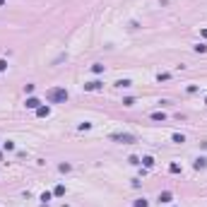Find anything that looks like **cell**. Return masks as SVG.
<instances>
[{
    "mask_svg": "<svg viewBox=\"0 0 207 207\" xmlns=\"http://www.w3.org/2000/svg\"><path fill=\"white\" fill-rule=\"evenodd\" d=\"M46 97H48V101H51V104H65V101H68V92H65L63 87H53V89H48Z\"/></svg>",
    "mask_w": 207,
    "mask_h": 207,
    "instance_id": "obj_1",
    "label": "cell"
},
{
    "mask_svg": "<svg viewBox=\"0 0 207 207\" xmlns=\"http://www.w3.org/2000/svg\"><path fill=\"white\" fill-rule=\"evenodd\" d=\"M111 140H116V142H123V144H133V142H137L135 135H130V133H113Z\"/></svg>",
    "mask_w": 207,
    "mask_h": 207,
    "instance_id": "obj_2",
    "label": "cell"
},
{
    "mask_svg": "<svg viewBox=\"0 0 207 207\" xmlns=\"http://www.w3.org/2000/svg\"><path fill=\"white\" fill-rule=\"evenodd\" d=\"M39 106H41V101H39V99H36V97H29V99H27V108H39Z\"/></svg>",
    "mask_w": 207,
    "mask_h": 207,
    "instance_id": "obj_3",
    "label": "cell"
},
{
    "mask_svg": "<svg viewBox=\"0 0 207 207\" xmlns=\"http://www.w3.org/2000/svg\"><path fill=\"white\" fill-rule=\"evenodd\" d=\"M84 89H87V92H97V89H101V82H87Z\"/></svg>",
    "mask_w": 207,
    "mask_h": 207,
    "instance_id": "obj_4",
    "label": "cell"
},
{
    "mask_svg": "<svg viewBox=\"0 0 207 207\" xmlns=\"http://www.w3.org/2000/svg\"><path fill=\"white\" fill-rule=\"evenodd\" d=\"M48 113H51V108H48V106H39V108H36V116H39V118H46Z\"/></svg>",
    "mask_w": 207,
    "mask_h": 207,
    "instance_id": "obj_5",
    "label": "cell"
},
{
    "mask_svg": "<svg viewBox=\"0 0 207 207\" xmlns=\"http://www.w3.org/2000/svg\"><path fill=\"white\" fill-rule=\"evenodd\" d=\"M152 120H161V123H164V120H166V113H164V111H154V113H152Z\"/></svg>",
    "mask_w": 207,
    "mask_h": 207,
    "instance_id": "obj_6",
    "label": "cell"
},
{
    "mask_svg": "<svg viewBox=\"0 0 207 207\" xmlns=\"http://www.w3.org/2000/svg\"><path fill=\"white\" fill-rule=\"evenodd\" d=\"M205 166H207V159H205V157L195 159V169H198V171H200V169H205Z\"/></svg>",
    "mask_w": 207,
    "mask_h": 207,
    "instance_id": "obj_7",
    "label": "cell"
},
{
    "mask_svg": "<svg viewBox=\"0 0 207 207\" xmlns=\"http://www.w3.org/2000/svg\"><path fill=\"white\" fill-rule=\"evenodd\" d=\"M159 202H171V193H169V190H164V193L159 195Z\"/></svg>",
    "mask_w": 207,
    "mask_h": 207,
    "instance_id": "obj_8",
    "label": "cell"
},
{
    "mask_svg": "<svg viewBox=\"0 0 207 207\" xmlns=\"http://www.w3.org/2000/svg\"><path fill=\"white\" fill-rule=\"evenodd\" d=\"M53 195H58V198H63V195H65V185H56V190H53Z\"/></svg>",
    "mask_w": 207,
    "mask_h": 207,
    "instance_id": "obj_9",
    "label": "cell"
},
{
    "mask_svg": "<svg viewBox=\"0 0 207 207\" xmlns=\"http://www.w3.org/2000/svg\"><path fill=\"white\" fill-rule=\"evenodd\" d=\"M142 164H144L147 169H152V166H154V159H152V157H144V159H142Z\"/></svg>",
    "mask_w": 207,
    "mask_h": 207,
    "instance_id": "obj_10",
    "label": "cell"
},
{
    "mask_svg": "<svg viewBox=\"0 0 207 207\" xmlns=\"http://www.w3.org/2000/svg\"><path fill=\"white\" fill-rule=\"evenodd\" d=\"M92 72H97V75L104 72V65H101V63H94V65H92Z\"/></svg>",
    "mask_w": 207,
    "mask_h": 207,
    "instance_id": "obj_11",
    "label": "cell"
},
{
    "mask_svg": "<svg viewBox=\"0 0 207 207\" xmlns=\"http://www.w3.org/2000/svg\"><path fill=\"white\" fill-rule=\"evenodd\" d=\"M173 142H178V144H181V142H185V137H183L181 133H173Z\"/></svg>",
    "mask_w": 207,
    "mask_h": 207,
    "instance_id": "obj_12",
    "label": "cell"
},
{
    "mask_svg": "<svg viewBox=\"0 0 207 207\" xmlns=\"http://www.w3.org/2000/svg\"><path fill=\"white\" fill-rule=\"evenodd\" d=\"M116 84H118V87H130V84H133V82H130V80H118V82H116Z\"/></svg>",
    "mask_w": 207,
    "mask_h": 207,
    "instance_id": "obj_13",
    "label": "cell"
},
{
    "mask_svg": "<svg viewBox=\"0 0 207 207\" xmlns=\"http://www.w3.org/2000/svg\"><path fill=\"white\" fill-rule=\"evenodd\" d=\"M133 104H135L133 97H125V99H123V106H133Z\"/></svg>",
    "mask_w": 207,
    "mask_h": 207,
    "instance_id": "obj_14",
    "label": "cell"
},
{
    "mask_svg": "<svg viewBox=\"0 0 207 207\" xmlns=\"http://www.w3.org/2000/svg\"><path fill=\"white\" fill-rule=\"evenodd\" d=\"M169 171H171V173H181V166H178V164H171V166H169Z\"/></svg>",
    "mask_w": 207,
    "mask_h": 207,
    "instance_id": "obj_15",
    "label": "cell"
},
{
    "mask_svg": "<svg viewBox=\"0 0 207 207\" xmlns=\"http://www.w3.org/2000/svg\"><path fill=\"white\" fill-rule=\"evenodd\" d=\"M195 51H198V53H205L207 46H205V43H198V46H195Z\"/></svg>",
    "mask_w": 207,
    "mask_h": 207,
    "instance_id": "obj_16",
    "label": "cell"
},
{
    "mask_svg": "<svg viewBox=\"0 0 207 207\" xmlns=\"http://www.w3.org/2000/svg\"><path fill=\"white\" fill-rule=\"evenodd\" d=\"M135 207H147V200L142 198V200H135Z\"/></svg>",
    "mask_w": 207,
    "mask_h": 207,
    "instance_id": "obj_17",
    "label": "cell"
},
{
    "mask_svg": "<svg viewBox=\"0 0 207 207\" xmlns=\"http://www.w3.org/2000/svg\"><path fill=\"white\" fill-rule=\"evenodd\" d=\"M7 70V60H0V72H5Z\"/></svg>",
    "mask_w": 207,
    "mask_h": 207,
    "instance_id": "obj_18",
    "label": "cell"
},
{
    "mask_svg": "<svg viewBox=\"0 0 207 207\" xmlns=\"http://www.w3.org/2000/svg\"><path fill=\"white\" fill-rule=\"evenodd\" d=\"M0 5H5V0H0Z\"/></svg>",
    "mask_w": 207,
    "mask_h": 207,
    "instance_id": "obj_19",
    "label": "cell"
},
{
    "mask_svg": "<svg viewBox=\"0 0 207 207\" xmlns=\"http://www.w3.org/2000/svg\"><path fill=\"white\" fill-rule=\"evenodd\" d=\"M205 104H207V101H205Z\"/></svg>",
    "mask_w": 207,
    "mask_h": 207,
    "instance_id": "obj_20",
    "label": "cell"
}]
</instances>
